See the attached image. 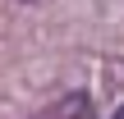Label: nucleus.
Segmentation results:
<instances>
[{
    "label": "nucleus",
    "instance_id": "1",
    "mask_svg": "<svg viewBox=\"0 0 124 119\" xmlns=\"http://www.w3.org/2000/svg\"><path fill=\"white\" fill-rule=\"evenodd\" d=\"M110 119H124V105H115V115H110Z\"/></svg>",
    "mask_w": 124,
    "mask_h": 119
}]
</instances>
